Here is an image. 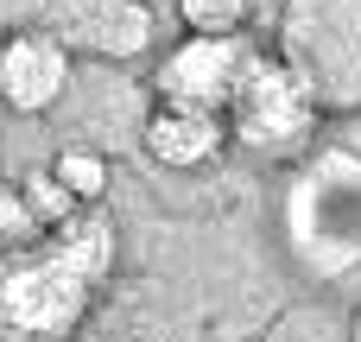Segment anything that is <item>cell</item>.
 Listing matches in <instances>:
<instances>
[{
	"label": "cell",
	"instance_id": "obj_7",
	"mask_svg": "<svg viewBox=\"0 0 361 342\" xmlns=\"http://www.w3.org/2000/svg\"><path fill=\"white\" fill-rule=\"evenodd\" d=\"M89 44L102 57H140L152 44V6L146 0H95L89 6Z\"/></svg>",
	"mask_w": 361,
	"mask_h": 342
},
{
	"label": "cell",
	"instance_id": "obj_12",
	"mask_svg": "<svg viewBox=\"0 0 361 342\" xmlns=\"http://www.w3.org/2000/svg\"><path fill=\"white\" fill-rule=\"evenodd\" d=\"M355 342H361V317H355Z\"/></svg>",
	"mask_w": 361,
	"mask_h": 342
},
{
	"label": "cell",
	"instance_id": "obj_9",
	"mask_svg": "<svg viewBox=\"0 0 361 342\" xmlns=\"http://www.w3.org/2000/svg\"><path fill=\"white\" fill-rule=\"evenodd\" d=\"M19 197L32 203V216H38L44 228H57V222H70V216L82 209V203H76V190H70L57 171H32V178L19 184Z\"/></svg>",
	"mask_w": 361,
	"mask_h": 342
},
{
	"label": "cell",
	"instance_id": "obj_2",
	"mask_svg": "<svg viewBox=\"0 0 361 342\" xmlns=\"http://www.w3.org/2000/svg\"><path fill=\"white\" fill-rule=\"evenodd\" d=\"M279 57L311 76L324 108H361V0H292Z\"/></svg>",
	"mask_w": 361,
	"mask_h": 342
},
{
	"label": "cell",
	"instance_id": "obj_11",
	"mask_svg": "<svg viewBox=\"0 0 361 342\" xmlns=\"http://www.w3.org/2000/svg\"><path fill=\"white\" fill-rule=\"evenodd\" d=\"M32 235H44V222L32 216V203L19 190H0V241H32Z\"/></svg>",
	"mask_w": 361,
	"mask_h": 342
},
{
	"label": "cell",
	"instance_id": "obj_6",
	"mask_svg": "<svg viewBox=\"0 0 361 342\" xmlns=\"http://www.w3.org/2000/svg\"><path fill=\"white\" fill-rule=\"evenodd\" d=\"M222 146H228V114H216V108L159 102V114L146 121V159H159L165 171H197Z\"/></svg>",
	"mask_w": 361,
	"mask_h": 342
},
{
	"label": "cell",
	"instance_id": "obj_4",
	"mask_svg": "<svg viewBox=\"0 0 361 342\" xmlns=\"http://www.w3.org/2000/svg\"><path fill=\"white\" fill-rule=\"evenodd\" d=\"M254 57L260 51H254L247 32H184L159 57L152 89H159V102H184V108L228 114V102H235V89H241V76H247Z\"/></svg>",
	"mask_w": 361,
	"mask_h": 342
},
{
	"label": "cell",
	"instance_id": "obj_1",
	"mask_svg": "<svg viewBox=\"0 0 361 342\" xmlns=\"http://www.w3.org/2000/svg\"><path fill=\"white\" fill-rule=\"evenodd\" d=\"M114 260L121 241L102 203H82L44 241H13L0 254V342H70Z\"/></svg>",
	"mask_w": 361,
	"mask_h": 342
},
{
	"label": "cell",
	"instance_id": "obj_10",
	"mask_svg": "<svg viewBox=\"0 0 361 342\" xmlns=\"http://www.w3.org/2000/svg\"><path fill=\"white\" fill-rule=\"evenodd\" d=\"M190 32H247V0H178Z\"/></svg>",
	"mask_w": 361,
	"mask_h": 342
},
{
	"label": "cell",
	"instance_id": "obj_5",
	"mask_svg": "<svg viewBox=\"0 0 361 342\" xmlns=\"http://www.w3.org/2000/svg\"><path fill=\"white\" fill-rule=\"evenodd\" d=\"M70 89V51L57 32H13L0 44V108L44 114Z\"/></svg>",
	"mask_w": 361,
	"mask_h": 342
},
{
	"label": "cell",
	"instance_id": "obj_8",
	"mask_svg": "<svg viewBox=\"0 0 361 342\" xmlns=\"http://www.w3.org/2000/svg\"><path fill=\"white\" fill-rule=\"evenodd\" d=\"M51 171L76 190V203H102V197H108V159L89 152V146H63V152L51 159Z\"/></svg>",
	"mask_w": 361,
	"mask_h": 342
},
{
	"label": "cell",
	"instance_id": "obj_13",
	"mask_svg": "<svg viewBox=\"0 0 361 342\" xmlns=\"http://www.w3.org/2000/svg\"><path fill=\"white\" fill-rule=\"evenodd\" d=\"M82 6H95V0H82Z\"/></svg>",
	"mask_w": 361,
	"mask_h": 342
},
{
	"label": "cell",
	"instance_id": "obj_3",
	"mask_svg": "<svg viewBox=\"0 0 361 342\" xmlns=\"http://www.w3.org/2000/svg\"><path fill=\"white\" fill-rule=\"evenodd\" d=\"M324 102L311 89V76L286 57H254L235 102H228V133L247 146V152H298L317 127Z\"/></svg>",
	"mask_w": 361,
	"mask_h": 342
}]
</instances>
